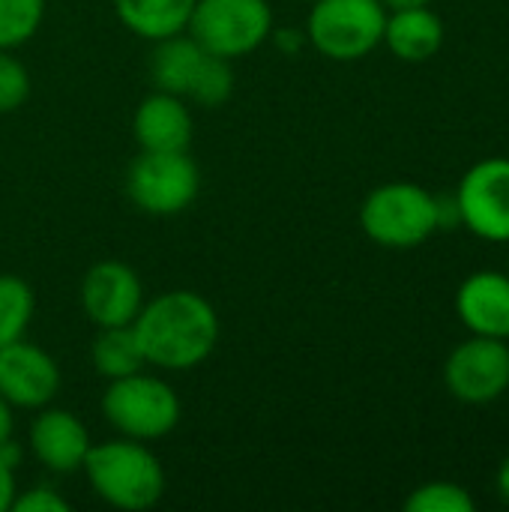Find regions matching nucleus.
<instances>
[{
  "label": "nucleus",
  "mask_w": 509,
  "mask_h": 512,
  "mask_svg": "<svg viewBox=\"0 0 509 512\" xmlns=\"http://www.w3.org/2000/svg\"><path fill=\"white\" fill-rule=\"evenodd\" d=\"M60 387L57 363L36 345L9 342L0 348V396L9 405L42 408Z\"/></svg>",
  "instance_id": "obj_11"
},
{
  "label": "nucleus",
  "mask_w": 509,
  "mask_h": 512,
  "mask_svg": "<svg viewBox=\"0 0 509 512\" xmlns=\"http://www.w3.org/2000/svg\"><path fill=\"white\" fill-rule=\"evenodd\" d=\"M120 21L141 39H168L189 27L195 0H114Z\"/></svg>",
  "instance_id": "obj_17"
},
{
  "label": "nucleus",
  "mask_w": 509,
  "mask_h": 512,
  "mask_svg": "<svg viewBox=\"0 0 509 512\" xmlns=\"http://www.w3.org/2000/svg\"><path fill=\"white\" fill-rule=\"evenodd\" d=\"M387 48L405 63H423L444 45V21L429 6L393 9L384 24Z\"/></svg>",
  "instance_id": "obj_15"
},
{
  "label": "nucleus",
  "mask_w": 509,
  "mask_h": 512,
  "mask_svg": "<svg viewBox=\"0 0 509 512\" xmlns=\"http://www.w3.org/2000/svg\"><path fill=\"white\" fill-rule=\"evenodd\" d=\"M45 0H0V48L9 51L27 42L42 24Z\"/></svg>",
  "instance_id": "obj_20"
},
{
  "label": "nucleus",
  "mask_w": 509,
  "mask_h": 512,
  "mask_svg": "<svg viewBox=\"0 0 509 512\" xmlns=\"http://www.w3.org/2000/svg\"><path fill=\"white\" fill-rule=\"evenodd\" d=\"M12 510L15 512H66L69 510V504H66L57 492H51V489H45V486H36V489H30L24 498H15V501H12Z\"/></svg>",
  "instance_id": "obj_24"
},
{
  "label": "nucleus",
  "mask_w": 509,
  "mask_h": 512,
  "mask_svg": "<svg viewBox=\"0 0 509 512\" xmlns=\"http://www.w3.org/2000/svg\"><path fill=\"white\" fill-rule=\"evenodd\" d=\"M93 492L117 510H147L165 492L159 459L135 441H108L90 447L84 465Z\"/></svg>",
  "instance_id": "obj_2"
},
{
  "label": "nucleus",
  "mask_w": 509,
  "mask_h": 512,
  "mask_svg": "<svg viewBox=\"0 0 509 512\" xmlns=\"http://www.w3.org/2000/svg\"><path fill=\"white\" fill-rule=\"evenodd\" d=\"M447 390L465 405H489L509 387V345L504 339L474 336L462 342L444 366Z\"/></svg>",
  "instance_id": "obj_8"
},
{
  "label": "nucleus",
  "mask_w": 509,
  "mask_h": 512,
  "mask_svg": "<svg viewBox=\"0 0 509 512\" xmlns=\"http://www.w3.org/2000/svg\"><path fill=\"white\" fill-rule=\"evenodd\" d=\"M141 282L132 267L120 261H102L87 270L81 285V303L96 327H126L141 312Z\"/></svg>",
  "instance_id": "obj_10"
},
{
  "label": "nucleus",
  "mask_w": 509,
  "mask_h": 512,
  "mask_svg": "<svg viewBox=\"0 0 509 512\" xmlns=\"http://www.w3.org/2000/svg\"><path fill=\"white\" fill-rule=\"evenodd\" d=\"M30 93V75L21 66V60H15L12 54H6L0 48V114L15 111Z\"/></svg>",
  "instance_id": "obj_23"
},
{
  "label": "nucleus",
  "mask_w": 509,
  "mask_h": 512,
  "mask_svg": "<svg viewBox=\"0 0 509 512\" xmlns=\"http://www.w3.org/2000/svg\"><path fill=\"white\" fill-rule=\"evenodd\" d=\"M360 225L369 240L387 249H414L438 231L435 195L417 183L378 186L363 201Z\"/></svg>",
  "instance_id": "obj_3"
},
{
  "label": "nucleus",
  "mask_w": 509,
  "mask_h": 512,
  "mask_svg": "<svg viewBox=\"0 0 509 512\" xmlns=\"http://www.w3.org/2000/svg\"><path fill=\"white\" fill-rule=\"evenodd\" d=\"M231 90H234V72H231L228 60L216 57V54H207V60H204V66L198 72V81H195L189 96L195 102L213 108V105H222L231 96Z\"/></svg>",
  "instance_id": "obj_22"
},
{
  "label": "nucleus",
  "mask_w": 509,
  "mask_h": 512,
  "mask_svg": "<svg viewBox=\"0 0 509 512\" xmlns=\"http://www.w3.org/2000/svg\"><path fill=\"white\" fill-rule=\"evenodd\" d=\"M30 450L45 468H51L57 474H69L84 465V459L90 453V435L75 414L51 408L33 420Z\"/></svg>",
  "instance_id": "obj_13"
},
{
  "label": "nucleus",
  "mask_w": 509,
  "mask_h": 512,
  "mask_svg": "<svg viewBox=\"0 0 509 512\" xmlns=\"http://www.w3.org/2000/svg\"><path fill=\"white\" fill-rule=\"evenodd\" d=\"M387 9H411V6H429L432 0H381Z\"/></svg>",
  "instance_id": "obj_29"
},
{
  "label": "nucleus",
  "mask_w": 509,
  "mask_h": 512,
  "mask_svg": "<svg viewBox=\"0 0 509 512\" xmlns=\"http://www.w3.org/2000/svg\"><path fill=\"white\" fill-rule=\"evenodd\" d=\"M273 27L267 0H195L189 33L216 57H243L255 51Z\"/></svg>",
  "instance_id": "obj_6"
},
{
  "label": "nucleus",
  "mask_w": 509,
  "mask_h": 512,
  "mask_svg": "<svg viewBox=\"0 0 509 512\" xmlns=\"http://www.w3.org/2000/svg\"><path fill=\"white\" fill-rule=\"evenodd\" d=\"M456 312L474 336L509 339V273L480 270L456 294Z\"/></svg>",
  "instance_id": "obj_12"
},
{
  "label": "nucleus",
  "mask_w": 509,
  "mask_h": 512,
  "mask_svg": "<svg viewBox=\"0 0 509 512\" xmlns=\"http://www.w3.org/2000/svg\"><path fill=\"white\" fill-rule=\"evenodd\" d=\"M435 219H438V231L462 228V207H459L456 192L453 195H435Z\"/></svg>",
  "instance_id": "obj_25"
},
{
  "label": "nucleus",
  "mask_w": 509,
  "mask_h": 512,
  "mask_svg": "<svg viewBox=\"0 0 509 512\" xmlns=\"http://www.w3.org/2000/svg\"><path fill=\"white\" fill-rule=\"evenodd\" d=\"M126 189L135 207L147 213H156V216L180 213L198 195V168L186 156V150L180 153L144 150L129 168Z\"/></svg>",
  "instance_id": "obj_7"
},
{
  "label": "nucleus",
  "mask_w": 509,
  "mask_h": 512,
  "mask_svg": "<svg viewBox=\"0 0 509 512\" xmlns=\"http://www.w3.org/2000/svg\"><path fill=\"white\" fill-rule=\"evenodd\" d=\"M144 351L138 345V336H135V327L126 324V327H102V333L96 336L93 342V366L99 375L105 378H126V375H135L141 372L144 366Z\"/></svg>",
  "instance_id": "obj_18"
},
{
  "label": "nucleus",
  "mask_w": 509,
  "mask_h": 512,
  "mask_svg": "<svg viewBox=\"0 0 509 512\" xmlns=\"http://www.w3.org/2000/svg\"><path fill=\"white\" fill-rule=\"evenodd\" d=\"M33 315V291L18 276H0V348L18 342Z\"/></svg>",
  "instance_id": "obj_19"
},
{
  "label": "nucleus",
  "mask_w": 509,
  "mask_h": 512,
  "mask_svg": "<svg viewBox=\"0 0 509 512\" xmlns=\"http://www.w3.org/2000/svg\"><path fill=\"white\" fill-rule=\"evenodd\" d=\"M102 411L108 423L135 441H153L168 435L180 420V402L174 390L150 375L114 378L102 396Z\"/></svg>",
  "instance_id": "obj_5"
},
{
  "label": "nucleus",
  "mask_w": 509,
  "mask_h": 512,
  "mask_svg": "<svg viewBox=\"0 0 509 512\" xmlns=\"http://www.w3.org/2000/svg\"><path fill=\"white\" fill-rule=\"evenodd\" d=\"M498 492H501V498L509 504V456L501 462V468H498Z\"/></svg>",
  "instance_id": "obj_28"
},
{
  "label": "nucleus",
  "mask_w": 509,
  "mask_h": 512,
  "mask_svg": "<svg viewBox=\"0 0 509 512\" xmlns=\"http://www.w3.org/2000/svg\"><path fill=\"white\" fill-rule=\"evenodd\" d=\"M12 501H15V477L12 468L0 462V512L12 510Z\"/></svg>",
  "instance_id": "obj_26"
},
{
  "label": "nucleus",
  "mask_w": 509,
  "mask_h": 512,
  "mask_svg": "<svg viewBox=\"0 0 509 512\" xmlns=\"http://www.w3.org/2000/svg\"><path fill=\"white\" fill-rule=\"evenodd\" d=\"M144 360L162 369H192L219 342L216 309L195 291H168L141 306L132 321Z\"/></svg>",
  "instance_id": "obj_1"
},
{
  "label": "nucleus",
  "mask_w": 509,
  "mask_h": 512,
  "mask_svg": "<svg viewBox=\"0 0 509 512\" xmlns=\"http://www.w3.org/2000/svg\"><path fill=\"white\" fill-rule=\"evenodd\" d=\"M210 51H204L192 36H168V39H159V48L153 51V60H150V75L156 81V87L162 93H171V96H189L195 81H198V72L204 66Z\"/></svg>",
  "instance_id": "obj_16"
},
{
  "label": "nucleus",
  "mask_w": 509,
  "mask_h": 512,
  "mask_svg": "<svg viewBox=\"0 0 509 512\" xmlns=\"http://www.w3.org/2000/svg\"><path fill=\"white\" fill-rule=\"evenodd\" d=\"M408 512H474L477 501L471 498V492H465L459 483H447V480H435V483H423L420 489H414L405 501Z\"/></svg>",
  "instance_id": "obj_21"
},
{
  "label": "nucleus",
  "mask_w": 509,
  "mask_h": 512,
  "mask_svg": "<svg viewBox=\"0 0 509 512\" xmlns=\"http://www.w3.org/2000/svg\"><path fill=\"white\" fill-rule=\"evenodd\" d=\"M462 225L492 243H509V159L477 162L456 189Z\"/></svg>",
  "instance_id": "obj_9"
},
{
  "label": "nucleus",
  "mask_w": 509,
  "mask_h": 512,
  "mask_svg": "<svg viewBox=\"0 0 509 512\" xmlns=\"http://www.w3.org/2000/svg\"><path fill=\"white\" fill-rule=\"evenodd\" d=\"M135 138L141 150L156 153H180L192 141V114L180 102V96L156 93L147 96L135 111Z\"/></svg>",
  "instance_id": "obj_14"
},
{
  "label": "nucleus",
  "mask_w": 509,
  "mask_h": 512,
  "mask_svg": "<svg viewBox=\"0 0 509 512\" xmlns=\"http://www.w3.org/2000/svg\"><path fill=\"white\" fill-rule=\"evenodd\" d=\"M12 438V411H9V402L0 396V447Z\"/></svg>",
  "instance_id": "obj_27"
},
{
  "label": "nucleus",
  "mask_w": 509,
  "mask_h": 512,
  "mask_svg": "<svg viewBox=\"0 0 509 512\" xmlns=\"http://www.w3.org/2000/svg\"><path fill=\"white\" fill-rule=\"evenodd\" d=\"M384 24L381 0H315L306 33L324 57L360 60L384 42Z\"/></svg>",
  "instance_id": "obj_4"
}]
</instances>
